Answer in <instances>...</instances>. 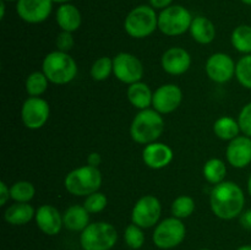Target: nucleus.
<instances>
[{"mask_svg": "<svg viewBox=\"0 0 251 250\" xmlns=\"http://www.w3.org/2000/svg\"><path fill=\"white\" fill-rule=\"evenodd\" d=\"M53 9L51 0H19L16 11L20 19L28 24H41L46 21Z\"/></svg>", "mask_w": 251, "mask_h": 250, "instance_id": "nucleus-14", "label": "nucleus"}, {"mask_svg": "<svg viewBox=\"0 0 251 250\" xmlns=\"http://www.w3.org/2000/svg\"><path fill=\"white\" fill-rule=\"evenodd\" d=\"M237 250H251V245L247 244V245H242V247L238 248Z\"/></svg>", "mask_w": 251, "mask_h": 250, "instance_id": "nucleus-42", "label": "nucleus"}, {"mask_svg": "<svg viewBox=\"0 0 251 250\" xmlns=\"http://www.w3.org/2000/svg\"><path fill=\"white\" fill-rule=\"evenodd\" d=\"M49 80L43 71H33L29 74L25 82V88L29 97H41L47 91Z\"/></svg>", "mask_w": 251, "mask_h": 250, "instance_id": "nucleus-27", "label": "nucleus"}, {"mask_svg": "<svg viewBox=\"0 0 251 250\" xmlns=\"http://www.w3.org/2000/svg\"><path fill=\"white\" fill-rule=\"evenodd\" d=\"M37 227L47 235H56L64 227L63 215L51 205H42L36 210Z\"/></svg>", "mask_w": 251, "mask_h": 250, "instance_id": "nucleus-17", "label": "nucleus"}, {"mask_svg": "<svg viewBox=\"0 0 251 250\" xmlns=\"http://www.w3.org/2000/svg\"><path fill=\"white\" fill-rule=\"evenodd\" d=\"M186 237V227L183 221L176 217H168L156 225L152 240L157 248L163 250L173 249L183 243Z\"/></svg>", "mask_w": 251, "mask_h": 250, "instance_id": "nucleus-8", "label": "nucleus"}, {"mask_svg": "<svg viewBox=\"0 0 251 250\" xmlns=\"http://www.w3.org/2000/svg\"><path fill=\"white\" fill-rule=\"evenodd\" d=\"M245 194L237 183L225 180L213 186L210 195V207L216 217L225 221L239 217L244 211Z\"/></svg>", "mask_w": 251, "mask_h": 250, "instance_id": "nucleus-1", "label": "nucleus"}, {"mask_svg": "<svg viewBox=\"0 0 251 250\" xmlns=\"http://www.w3.org/2000/svg\"><path fill=\"white\" fill-rule=\"evenodd\" d=\"M64 186L71 195L88 196L100 191L102 186V173L98 167H92L90 164L78 167L66 174Z\"/></svg>", "mask_w": 251, "mask_h": 250, "instance_id": "nucleus-4", "label": "nucleus"}, {"mask_svg": "<svg viewBox=\"0 0 251 250\" xmlns=\"http://www.w3.org/2000/svg\"><path fill=\"white\" fill-rule=\"evenodd\" d=\"M237 120L239 123L240 131L243 132V135L251 137V102L242 108Z\"/></svg>", "mask_w": 251, "mask_h": 250, "instance_id": "nucleus-34", "label": "nucleus"}, {"mask_svg": "<svg viewBox=\"0 0 251 250\" xmlns=\"http://www.w3.org/2000/svg\"><path fill=\"white\" fill-rule=\"evenodd\" d=\"M235 78L243 87L251 90V54H247L238 60Z\"/></svg>", "mask_w": 251, "mask_h": 250, "instance_id": "nucleus-31", "label": "nucleus"}, {"mask_svg": "<svg viewBox=\"0 0 251 250\" xmlns=\"http://www.w3.org/2000/svg\"><path fill=\"white\" fill-rule=\"evenodd\" d=\"M10 193L15 202H29L36 195V188L31 181L20 180L10 186Z\"/></svg>", "mask_w": 251, "mask_h": 250, "instance_id": "nucleus-28", "label": "nucleus"}, {"mask_svg": "<svg viewBox=\"0 0 251 250\" xmlns=\"http://www.w3.org/2000/svg\"><path fill=\"white\" fill-rule=\"evenodd\" d=\"M63 222L66 229L71 232H82L90 225V212L83 205H73L64 212Z\"/></svg>", "mask_w": 251, "mask_h": 250, "instance_id": "nucleus-20", "label": "nucleus"}, {"mask_svg": "<svg viewBox=\"0 0 251 250\" xmlns=\"http://www.w3.org/2000/svg\"><path fill=\"white\" fill-rule=\"evenodd\" d=\"M56 48L60 51H65V53H69L71 49L75 46V39H74V36L71 32L61 31L60 33L56 37Z\"/></svg>", "mask_w": 251, "mask_h": 250, "instance_id": "nucleus-35", "label": "nucleus"}, {"mask_svg": "<svg viewBox=\"0 0 251 250\" xmlns=\"http://www.w3.org/2000/svg\"><path fill=\"white\" fill-rule=\"evenodd\" d=\"M200 250H211V249H200Z\"/></svg>", "mask_w": 251, "mask_h": 250, "instance_id": "nucleus-46", "label": "nucleus"}, {"mask_svg": "<svg viewBox=\"0 0 251 250\" xmlns=\"http://www.w3.org/2000/svg\"><path fill=\"white\" fill-rule=\"evenodd\" d=\"M194 17L181 5H171L158 15V29L168 37L181 36L190 29Z\"/></svg>", "mask_w": 251, "mask_h": 250, "instance_id": "nucleus-7", "label": "nucleus"}, {"mask_svg": "<svg viewBox=\"0 0 251 250\" xmlns=\"http://www.w3.org/2000/svg\"><path fill=\"white\" fill-rule=\"evenodd\" d=\"M50 114L49 103L42 97H28L21 107V120L29 130H38L46 125Z\"/></svg>", "mask_w": 251, "mask_h": 250, "instance_id": "nucleus-11", "label": "nucleus"}, {"mask_svg": "<svg viewBox=\"0 0 251 250\" xmlns=\"http://www.w3.org/2000/svg\"><path fill=\"white\" fill-rule=\"evenodd\" d=\"M239 222L243 228L251 230V208L247 211H243L242 215L239 216Z\"/></svg>", "mask_w": 251, "mask_h": 250, "instance_id": "nucleus-37", "label": "nucleus"}, {"mask_svg": "<svg viewBox=\"0 0 251 250\" xmlns=\"http://www.w3.org/2000/svg\"><path fill=\"white\" fill-rule=\"evenodd\" d=\"M235 66L232 56L226 53H215L207 59L205 71L210 80L216 83H226L235 76Z\"/></svg>", "mask_w": 251, "mask_h": 250, "instance_id": "nucleus-12", "label": "nucleus"}, {"mask_svg": "<svg viewBox=\"0 0 251 250\" xmlns=\"http://www.w3.org/2000/svg\"><path fill=\"white\" fill-rule=\"evenodd\" d=\"M190 34L199 44H210L216 38V27L210 19L205 16H196L190 26Z\"/></svg>", "mask_w": 251, "mask_h": 250, "instance_id": "nucleus-21", "label": "nucleus"}, {"mask_svg": "<svg viewBox=\"0 0 251 250\" xmlns=\"http://www.w3.org/2000/svg\"><path fill=\"white\" fill-rule=\"evenodd\" d=\"M42 71L46 74L49 82L54 85H66L77 75V64L69 53L54 50L44 56Z\"/></svg>", "mask_w": 251, "mask_h": 250, "instance_id": "nucleus-3", "label": "nucleus"}, {"mask_svg": "<svg viewBox=\"0 0 251 250\" xmlns=\"http://www.w3.org/2000/svg\"><path fill=\"white\" fill-rule=\"evenodd\" d=\"M100 162H102V157H100V154L98 152H91L88 154L87 164H90L92 167H98L100 164Z\"/></svg>", "mask_w": 251, "mask_h": 250, "instance_id": "nucleus-39", "label": "nucleus"}, {"mask_svg": "<svg viewBox=\"0 0 251 250\" xmlns=\"http://www.w3.org/2000/svg\"><path fill=\"white\" fill-rule=\"evenodd\" d=\"M5 16V1L4 0H1V2H0V19H4Z\"/></svg>", "mask_w": 251, "mask_h": 250, "instance_id": "nucleus-40", "label": "nucleus"}, {"mask_svg": "<svg viewBox=\"0 0 251 250\" xmlns=\"http://www.w3.org/2000/svg\"><path fill=\"white\" fill-rule=\"evenodd\" d=\"M248 193H249L251 198V174L249 175V179H248Z\"/></svg>", "mask_w": 251, "mask_h": 250, "instance_id": "nucleus-41", "label": "nucleus"}, {"mask_svg": "<svg viewBox=\"0 0 251 250\" xmlns=\"http://www.w3.org/2000/svg\"><path fill=\"white\" fill-rule=\"evenodd\" d=\"M113 74L120 82L132 85L141 81L144 76V65L136 55L122 51L113 59Z\"/></svg>", "mask_w": 251, "mask_h": 250, "instance_id": "nucleus-10", "label": "nucleus"}, {"mask_svg": "<svg viewBox=\"0 0 251 250\" xmlns=\"http://www.w3.org/2000/svg\"><path fill=\"white\" fill-rule=\"evenodd\" d=\"M161 215V201L154 195H145L135 202L131 211V221L141 228H151L158 225Z\"/></svg>", "mask_w": 251, "mask_h": 250, "instance_id": "nucleus-9", "label": "nucleus"}, {"mask_svg": "<svg viewBox=\"0 0 251 250\" xmlns=\"http://www.w3.org/2000/svg\"><path fill=\"white\" fill-rule=\"evenodd\" d=\"M118 242V232L108 222L90 223L80 234L82 250H110Z\"/></svg>", "mask_w": 251, "mask_h": 250, "instance_id": "nucleus-6", "label": "nucleus"}, {"mask_svg": "<svg viewBox=\"0 0 251 250\" xmlns=\"http://www.w3.org/2000/svg\"><path fill=\"white\" fill-rule=\"evenodd\" d=\"M127 100L130 104L136 109L144 110L147 109L152 105V98H153V92L151 91L147 83L139 81L127 87Z\"/></svg>", "mask_w": 251, "mask_h": 250, "instance_id": "nucleus-22", "label": "nucleus"}, {"mask_svg": "<svg viewBox=\"0 0 251 250\" xmlns=\"http://www.w3.org/2000/svg\"><path fill=\"white\" fill-rule=\"evenodd\" d=\"M243 2H244V4H247V5H250L251 6V0H242Z\"/></svg>", "mask_w": 251, "mask_h": 250, "instance_id": "nucleus-44", "label": "nucleus"}, {"mask_svg": "<svg viewBox=\"0 0 251 250\" xmlns=\"http://www.w3.org/2000/svg\"><path fill=\"white\" fill-rule=\"evenodd\" d=\"M144 228L139 227V225H127L124 230V240L125 244L130 248V249H141L145 244V233H144Z\"/></svg>", "mask_w": 251, "mask_h": 250, "instance_id": "nucleus-32", "label": "nucleus"}, {"mask_svg": "<svg viewBox=\"0 0 251 250\" xmlns=\"http://www.w3.org/2000/svg\"><path fill=\"white\" fill-rule=\"evenodd\" d=\"M213 132L216 136L225 141H232L237 136H239L240 126L238 120H235L232 117H221L213 124Z\"/></svg>", "mask_w": 251, "mask_h": 250, "instance_id": "nucleus-24", "label": "nucleus"}, {"mask_svg": "<svg viewBox=\"0 0 251 250\" xmlns=\"http://www.w3.org/2000/svg\"><path fill=\"white\" fill-rule=\"evenodd\" d=\"M4 1H19V0H4Z\"/></svg>", "mask_w": 251, "mask_h": 250, "instance_id": "nucleus-45", "label": "nucleus"}, {"mask_svg": "<svg viewBox=\"0 0 251 250\" xmlns=\"http://www.w3.org/2000/svg\"><path fill=\"white\" fill-rule=\"evenodd\" d=\"M202 174L206 180L210 184L217 185L226 180L227 175V166L220 158H211L205 163L202 169Z\"/></svg>", "mask_w": 251, "mask_h": 250, "instance_id": "nucleus-25", "label": "nucleus"}, {"mask_svg": "<svg viewBox=\"0 0 251 250\" xmlns=\"http://www.w3.org/2000/svg\"><path fill=\"white\" fill-rule=\"evenodd\" d=\"M161 65L169 75H183L191 66L190 53L181 47H172L162 55Z\"/></svg>", "mask_w": 251, "mask_h": 250, "instance_id": "nucleus-15", "label": "nucleus"}, {"mask_svg": "<svg viewBox=\"0 0 251 250\" xmlns=\"http://www.w3.org/2000/svg\"><path fill=\"white\" fill-rule=\"evenodd\" d=\"M172 1L173 0H150V4L153 9H159V10H164L166 7L171 6Z\"/></svg>", "mask_w": 251, "mask_h": 250, "instance_id": "nucleus-38", "label": "nucleus"}, {"mask_svg": "<svg viewBox=\"0 0 251 250\" xmlns=\"http://www.w3.org/2000/svg\"><path fill=\"white\" fill-rule=\"evenodd\" d=\"M164 131V119L161 113L147 108L140 110L130 125V135L135 142L149 145L156 142Z\"/></svg>", "mask_w": 251, "mask_h": 250, "instance_id": "nucleus-2", "label": "nucleus"}, {"mask_svg": "<svg viewBox=\"0 0 251 250\" xmlns=\"http://www.w3.org/2000/svg\"><path fill=\"white\" fill-rule=\"evenodd\" d=\"M195 207V201L191 196L180 195L172 203V215L179 220H184V218H188L193 215Z\"/></svg>", "mask_w": 251, "mask_h": 250, "instance_id": "nucleus-29", "label": "nucleus"}, {"mask_svg": "<svg viewBox=\"0 0 251 250\" xmlns=\"http://www.w3.org/2000/svg\"><path fill=\"white\" fill-rule=\"evenodd\" d=\"M173 150L163 142H152L145 146L142 151V161L149 168H166L173 161Z\"/></svg>", "mask_w": 251, "mask_h": 250, "instance_id": "nucleus-18", "label": "nucleus"}, {"mask_svg": "<svg viewBox=\"0 0 251 250\" xmlns=\"http://www.w3.org/2000/svg\"><path fill=\"white\" fill-rule=\"evenodd\" d=\"M53 2H61V4H66L68 1H70V0H51Z\"/></svg>", "mask_w": 251, "mask_h": 250, "instance_id": "nucleus-43", "label": "nucleus"}, {"mask_svg": "<svg viewBox=\"0 0 251 250\" xmlns=\"http://www.w3.org/2000/svg\"><path fill=\"white\" fill-rule=\"evenodd\" d=\"M36 210L29 202H15L5 210L4 218L9 225H25L33 220Z\"/></svg>", "mask_w": 251, "mask_h": 250, "instance_id": "nucleus-23", "label": "nucleus"}, {"mask_svg": "<svg viewBox=\"0 0 251 250\" xmlns=\"http://www.w3.org/2000/svg\"><path fill=\"white\" fill-rule=\"evenodd\" d=\"M227 162L232 167L242 169L251 163V137L239 135L229 141L226 149Z\"/></svg>", "mask_w": 251, "mask_h": 250, "instance_id": "nucleus-16", "label": "nucleus"}, {"mask_svg": "<svg viewBox=\"0 0 251 250\" xmlns=\"http://www.w3.org/2000/svg\"><path fill=\"white\" fill-rule=\"evenodd\" d=\"M11 199V193H10V186L5 181L0 183V206L6 205L7 201Z\"/></svg>", "mask_w": 251, "mask_h": 250, "instance_id": "nucleus-36", "label": "nucleus"}, {"mask_svg": "<svg viewBox=\"0 0 251 250\" xmlns=\"http://www.w3.org/2000/svg\"><path fill=\"white\" fill-rule=\"evenodd\" d=\"M107 205L108 198L105 196V194L100 193V191H96V193L86 196V200L83 202V206L90 213L102 212L107 207Z\"/></svg>", "mask_w": 251, "mask_h": 250, "instance_id": "nucleus-33", "label": "nucleus"}, {"mask_svg": "<svg viewBox=\"0 0 251 250\" xmlns=\"http://www.w3.org/2000/svg\"><path fill=\"white\" fill-rule=\"evenodd\" d=\"M113 73V59L109 56H100L91 66V77L95 81L107 80Z\"/></svg>", "mask_w": 251, "mask_h": 250, "instance_id": "nucleus-30", "label": "nucleus"}, {"mask_svg": "<svg viewBox=\"0 0 251 250\" xmlns=\"http://www.w3.org/2000/svg\"><path fill=\"white\" fill-rule=\"evenodd\" d=\"M158 28V16L152 6L139 5L127 14L124 29L131 38L142 39L151 36Z\"/></svg>", "mask_w": 251, "mask_h": 250, "instance_id": "nucleus-5", "label": "nucleus"}, {"mask_svg": "<svg viewBox=\"0 0 251 250\" xmlns=\"http://www.w3.org/2000/svg\"><path fill=\"white\" fill-rule=\"evenodd\" d=\"M230 43L233 48L243 54H251V26L240 25L235 27L230 36Z\"/></svg>", "mask_w": 251, "mask_h": 250, "instance_id": "nucleus-26", "label": "nucleus"}, {"mask_svg": "<svg viewBox=\"0 0 251 250\" xmlns=\"http://www.w3.org/2000/svg\"><path fill=\"white\" fill-rule=\"evenodd\" d=\"M56 22L61 31L71 32V33L77 31L82 22L80 10L75 5L69 4V2L61 4L56 10Z\"/></svg>", "mask_w": 251, "mask_h": 250, "instance_id": "nucleus-19", "label": "nucleus"}, {"mask_svg": "<svg viewBox=\"0 0 251 250\" xmlns=\"http://www.w3.org/2000/svg\"><path fill=\"white\" fill-rule=\"evenodd\" d=\"M183 100V91L174 83H166L153 92L152 107L154 110L163 114L173 113L179 108Z\"/></svg>", "mask_w": 251, "mask_h": 250, "instance_id": "nucleus-13", "label": "nucleus"}]
</instances>
